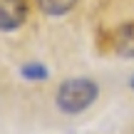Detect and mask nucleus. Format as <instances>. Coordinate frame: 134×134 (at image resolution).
Segmentation results:
<instances>
[{
    "instance_id": "nucleus-6",
    "label": "nucleus",
    "mask_w": 134,
    "mask_h": 134,
    "mask_svg": "<svg viewBox=\"0 0 134 134\" xmlns=\"http://www.w3.org/2000/svg\"><path fill=\"white\" fill-rule=\"evenodd\" d=\"M129 85H132V90H134V75H132V82H129Z\"/></svg>"
},
{
    "instance_id": "nucleus-1",
    "label": "nucleus",
    "mask_w": 134,
    "mask_h": 134,
    "mask_svg": "<svg viewBox=\"0 0 134 134\" xmlns=\"http://www.w3.org/2000/svg\"><path fill=\"white\" fill-rule=\"evenodd\" d=\"M97 94H99V87L92 80L75 77V80H65L60 85L57 94H55V102H57V107L65 114H80L97 99Z\"/></svg>"
},
{
    "instance_id": "nucleus-2",
    "label": "nucleus",
    "mask_w": 134,
    "mask_h": 134,
    "mask_svg": "<svg viewBox=\"0 0 134 134\" xmlns=\"http://www.w3.org/2000/svg\"><path fill=\"white\" fill-rule=\"evenodd\" d=\"M27 18L25 0H0V32H13Z\"/></svg>"
},
{
    "instance_id": "nucleus-3",
    "label": "nucleus",
    "mask_w": 134,
    "mask_h": 134,
    "mask_svg": "<svg viewBox=\"0 0 134 134\" xmlns=\"http://www.w3.org/2000/svg\"><path fill=\"white\" fill-rule=\"evenodd\" d=\"M114 47H117V52L122 57H134V23L132 25H122L117 30Z\"/></svg>"
},
{
    "instance_id": "nucleus-5",
    "label": "nucleus",
    "mask_w": 134,
    "mask_h": 134,
    "mask_svg": "<svg viewBox=\"0 0 134 134\" xmlns=\"http://www.w3.org/2000/svg\"><path fill=\"white\" fill-rule=\"evenodd\" d=\"M20 75L30 82H42V80H47V67L40 62H27L20 67Z\"/></svg>"
},
{
    "instance_id": "nucleus-4",
    "label": "nucleus",
    "mask_w": 134,
    "mask_h": 134,
    "mask_svg": "<svg viewBox=\"0 0 134 134\" xmlns=\"http://www.w3.org/2000/svg\"><path fill=\"white\" fill-rule=\"evenodd\" d=\"M75 5H77V0H37V8L42 10L45 15H52V18L67 15Z\"/></svg>"
}]
</instances>
